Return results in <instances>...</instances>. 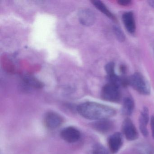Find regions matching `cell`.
<instances>
[{"mask_svg": "<svg viewBox=\"0 0 154 154\" xmlns=\"http://www.w3.org/2000/svg\"><path fill=\"white\" fill-rule=\"evenodd\" d=\"M118 2L119 4L122 6H129L131 4V1L127 0H120L118 1Z\"/></svg>", "mask_w": 154, "mask_h": 154, "instance_id": "ac0fdd59", "label": "cell"}, {"mask_svg": "<svg viewBox=\"0 0 154 154\" xmlns=\"http://www.w3.org/2000/svg\"><path fill=\"white\" fill-rule=\"evenodd\" d=\"M139 150L140 154H154V148L146 144L140 146Z\"/></svg>", "mask_w": 154, "mask_h": 154, "instance_id": "5bb4252c", "label": "cell"}, {"mask_svg": "<svg viewBox=\"0 0 154 154\" xmlns=\"http://www.w3.org/2000/svg\"><path fill=\"white\" fill-rule=\"evenodd\" d=\"M78 19L80 23L83 26H92L96 19L95 14L91 10L83 9L79 11Z\"/></svg>", "mask_w": 154, "mask_h": 154, "instance_id": "52a82bcc", "label": "cell"}, {"mask_svg": "<svg viewBox=\"0 0 154 154\" xmlns=\"http://www.w3.org/2000/svg\"><path fill=\"white\" fill-rule=\"evenodd\" d=\"M134 101L130 97H126L123 100L122 112L124 115L129 116L131 115L134 110Z\"/></svg>", "mask_w": 154, "mask_h": 154, "instance_id": "4fadbf2b", "label": "cell"}, {"mask_svg": "<svg viewBox=\"0 0 154 154\" xmlns=\"http://www.w3.org/2000/svg\"><path fill=\"white\" fill-rule=\"evenodd\" d=\"M150 125H151V131L152 136L154 139V116H152L150 119Z\"/></svg>", "mask_w": 154, "mask_h": 154, "instance_id": "d6986e66", "label": "cell"}, {"mask_svg": "<svg viewBox=\"0 0 154 154\" xmlns=\"http://www.w3.org/2000/svg\"><path fill=\"white\" fill-rule=\"evenodd\" d=\"M121 72H122V73L125 74V72L126 71V68L125 66H122L120 67Z\"/></svg>", "mask_w": 154, "mask_h": 154, "instance_id": "ffe728a7", "label": "cell"}, {"mask_svg": "<svg viewBox=\"0 0 154 154\" xmlns=\"http://www.w3.org/2000/svg\"><path fill=\"white\" fill-rule=\"evenodd\" d=\"M149 120V111L147 108H144L141 112L139 119L140 129L142 134L145 137L148 135V131L147 128V125Z\"/></svg>", "mask_w": 154, "mask_h": 154, "instance_id": "8fae6325", "label": "cell"}, {"mask_svg": "<svg viewBox=\"0 0 154 154\" xmlns=\"http://www.w3.org/2000/svg\"><path fill=\"white\" fill-rule=\"evenodd\" d=\"M113 32L117 39L120 42H123L125 40V35L122 29L118 26H114L113 28Z\"/></svg>", "mask_w": 154, "mask_h": 154, "instance_id": "9a60e30c", "label": "cell"}, {"mask_svg": "<svg viewBox=\"0 0 154 154\" xmlns=\"http://www.w3.org/2000/svg\"><path fill=\"white\" fill-rule=\"evenodd\" d=\"M63 121L60 115L54 112H49L45 116L44 124L49 129H55L62 125Z\"/></svg>", "mask_w": 154, "mask_h": 154, "instance_id": "277c9868", "label": "cell"}, {"mask_svg": "<svg viewBox=\"0 0 154 154\" xmlns=\"http://www.w3.org/2000/svg\"><path fill=\"white\" fill-rule=\"evenodd\" d=\"M91 2L92 3L93 5L97 9L99 10L100 11L102 12L108 17L112 20H116V17L107 8L106 6L102 2L100 1H97V0H94V1H92Z\"/></svg>", "mask_w": 154, "mask_h": 154, "instance_id": "7c38bea8", "label": "cell"}, {"mask_svg": "<svg viewBox=\"0 0 154 154\" xmlns=\"http://www.w3.org/2000/svg\"><path fill=\"white\" fill-rule=\"evenodd\" d=\"M122 131L125 137L128 140H134L138 137V133L131 120L126 118L122 125Z\"/></svg>", "mask_w": 154, "mask_h": 154, "instance_id": "5b68a950", "label": "cell"}, {"mask_svg": "<svg viewBox=\"0 0 154 154\" xmlns=\"http://www.w3.org/2000/svg\"><path fill=\"white\" fill-rule=\"evenodd\" d=\"M81 133L77 129L74 127L65 128L61 131V137L68 143L77 142L81 138Z\"/></svg>", "mask_w": 154, "mask_h": 154, "instance_id": "8992f818", "label": "cell"}, {"mask_svg": "<svg viewBox=\"0 0 154 154\" xmlns=\"http://www.w3.org/2000/svg\"><path fill=\"white\" fill-rule=\"evenodd\" d=\"M94 128L97 131L101 133H107L113 128V123L107 119L98 120L93 124Z\"/></svg>", "mask_w": 154, "mask_h": 154, "instance_id": "30bf717a", "label": "cell"}, {"mask_svg": "<svg viewBox=\"0 0 154 154\" xmlns=\"http://www.w3.org/2000/svg\"><path fill=\"white\" fill-rule=\"evenodd\" d=\"M122 137L120 132H115L111 135L108 140V144L111 152L113 154L117 153L122 146Z\"/></svg>", "mask_w": 154, "mask_h": 154, "instance_id": "ba28073f", "label": "cell"}, {"mask_svg": "<svg viewBox=\"0 0 154 154\" xmlns=\"http://www.w3.org/2000/svg\"><path fill=\"white\" fill-rule=\"evenodd\" d=\"M101 96L103 100L112 102H118L121 98L120 87L116 85L109 82L102 89Z\"/></svg>", "mask_w": 154, "mask_h": 154, "instance_id": "3957f363", "label": "cell"}, {"mask_svg": "<svg viewBox=\"0 0 154 154\" xmlns=\"http://www.w3.org/2000/svg\"><path fill=\"white\" fill-rule=\"evenodd\" d=\"M105 70L108 75V76H111L115 74V64L112 62L108 63L105 66Z\"/></svg>", "mask_w": 154, "mask_h": 154, "instance_id": "e0dca14e", "label": "cell"}, {"mask_svg": "<svg viewBox=\"0 0 154 154\" xmlns=\"http://www.w3.org/2000/svg\"><path fill=\"white\" fill-rule=\"evenodd\" d=\"M122 21L127 31L131 34H133L136 31V22L133 12H126L122 16Z\"/></svg>", "mask_w": 154, "mask_h": 154, "instance_id": "9c48e42d", "label": "cell"}, {"mask_svg": "<svg viewBox=\"0 0 154 154\" xmlns=\"http://www.w3.org/2000/svg\"><path fill=\"white\" fill-rule=\"evenodd\" d=\"M129 85L139 93L143 95H148L150 93V87L148 83L140 73H135L129 77Z\"/></svg>", "mask_w": 154, "mask_h": 154, "instance_id": "7a4b0ae2", "label": "cell"}, {"mask_svg": "<svg viewBox=\"0 0 154 154\" xmlns=\"http://www.w3.org/2000/svg\"><path fill=\"white\" fill-rule=\"evenodd\" d=\"M148 2L149 6H151V7L154 8V1H149Z\"/></svg>", "mask_w": 154, "mask_h": 154, "instance_id": "44dd1931", "label": "cell"}, {"mask_svg": "<svg viewBox=\"0 0 154 154\" xmlns=\"http://www.w3.org/2000/svg\"><path fill=\"white\" fill-rule=\"evenodd\" d=\"M78 113L88 119H107L116 114L113 108L104 104L93 102L84 103L77 106Z\"/></svg>", "mask_w": 154, "mask_h": 154, "instance_id": "6da1fadb", "label": "cell"}, {"mask_svg": "<svg viewBox=\"0 0 154 154\" xmlns=\"http://www.w3.org/2000/svg\"><path fill=\"white\" fill-rule=\"evenodd\" d=\"M93 154H109L104 147L100 144H97L94 148Z\"/></svg>", "mask_w": 154, "mask_h": 154, "instance_id": "2e32d148", "label": "cell"}]
</instances>
